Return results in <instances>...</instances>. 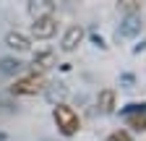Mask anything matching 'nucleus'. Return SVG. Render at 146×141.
Segmentation results:
<instances>
[{"mask_svg": "<svg viewBox=\"0 0 146 141\" xmlns=\"http://www.w3.org/2000/svg\"><path fill=\"white\" fill-rule=\"evenodd\" d=\"M52 118H55V126H58V131L63 136H73V133L81 128V120H78L76 110L68 107V104H58L55 112H52Z\"/></svg>", "mask_w": 146, "mask_h": 141, "instance_id": "f257e3e1", "label": "nucleus"}, {"mask_svg": "<svg viewBox=\"0 0 146 141\" xmlns=\"http://www.w3.org/2000/svg\"><path fill=\"white\" fill-rule=\"evenodd\" d=\"M11 92H13V94H24V97L39 94V92H44V76L34 73V76H26V78H18V81L11 86Z\"/></svg>", "mask_w": 146, "mask_h": 141, "instance_id": "f03ea898", "label": "nucleus"}, {"mask_svg": "<svg viewBox=\"0 0 146 141\" xmlns=\"http://www.w3.org/2000/svg\"><path fill=\"white\" fill-rule=\"evenodd\" d=\"M55 31H58V21H55L52 16H47V19H34V24H31V34L36 39H50Z\"/></svg>", "mask_w": 146, "mask_h": 141, "instance_id": "7ed1b4c3", "label": "nucleus"}, {"mask_svg": "<svg viewBox=\"0 0 146 141\" xmlns=\"http://www.w3.org/2000/svg\"><path fill=\"white\" fill-rule=\"evenodd\" d=\"M81 42H84V29H81V26H70V29L63 34L60 50H63V52H73V50H76Z\"/></svg>", "mask_w": 146, "mask_h": 141, "instance_id": "20e7f679", "label": "nucleus"}, {"mask_svg": "<svg viewBox=\"0 0 146 141\" xmlns=\"http://www.w3.org/2000/svg\"><path fill=\"white\" fill-rule=\"evenodd\" d=\"M55 11V0H29V16L31 19H47Z\"/></svg>", "mask_w": 146, "mask_h": 141, "instance_id": "39448f33", "label": "nucleus"}, {"mask_svg": "<svg viewBox=\"0 0 146 141\" xmlns=\"http://www.w3.org/2000/svg\"><path fill=\"white\" fill-rule=\"evenodd\" d=\"M5 45L11 50H16V52H29L31 50V39L26 34H21V31H8L5 34Z\"/></svg>", "mask_w": 146, "mask_h": 141, "instance_id": "423d86ee", "label": "nucleus"}, {"mask_svg": "<svg viewBox=\"0 0 146 141\" xmlns=\"http://www.w3.org/2000/svg\"><path fill=\"white\" fill-rule=\"evenodd\" d=\"M138 31H141V16H125V21L120 26V34L123 37H133Z\"/></svg>", "mask_w": 146, "mask_h": 141, "instance_id": "0eeeda50", "label": "nucleus"}, {"mask_svg": "<svg viewBox=\"0 0 146 141\" xmlns=\"http://www.w3.org/2000/svg\"><path fill=\"white\" fill-rule=\"evenodd\" d=\"M97 104H99L102 112H112V107H115V89H102L99 97H97Z\"/></svg>", "mask_w": 146, "mask_h": 141, "instance_id": "6e6552de", "label": "nucleus"}, {"mask_svg": "<svg viewBox=\"0 0 146 141\" xmlns=\"http://www.w3.org/2000/svg\"><path fill=\"white\" fill-rule=\"evenodd\" d=\"M128 126L133 131H146V104H143V110L138 107L136 112H128Z\"/></svg>", "mask_w": 146, "mask_h": 141, "instance_id": "1a4fd4ad", "label": "nucleus"}, {"mask_svg": "<svg viewBox=\"0 0 146 141\" xmlns=\"http://www.w3.org/2000/svg\"><path fill=\"white\" fill-rule=\"evenodd\" d=\"M143 8V0H117V11L125 16H138Z\"/></svg>", "mask_w": 146, "mask_h": 141, "instance_id": "9d476101", "label": "nucleus"}, {"mask_svg": "<svg viewBox=\"0 0 146 141\" xmlns=\"http://www.w3.org/2000/svg\"><path fill=\"white\" fill-rule=\"evenodd\" d=\"M52 60H55L52 52H42V55H36V58H34V63H31V65H34V70H36V68L44 70V68H50V65H52Z\"/></svg>", "mask_w": 146, "mask_h": 141, "instance_id": "9b49d317", "label": "nucleus"}, {"mask_svg": "<svg viewBox=\"0 0 146 141\" xmlns=\"http://www.w3.org/2000/svg\"><path fill=\"white\" fill-rule=\"evenodd\" d=\"M0 70H3V73H18V70H21V63L18 60H0Z\"/></svg>", "mask_w": 146, "mask_h": 141, "instance_id": "f8f14e48", "label": "nucleus"}, {"mask_svg": "<svg viewBox=\"0 0 146 141\" xmlns=\"http://www.w3.org/2000/svg\"><path fill=\"white\" fill-rule=\"evenodd\" d=\"M44 92H47V99L55 102V99H63V97H65V86L58 84V89H55V86H50V89H47V86H44Z\"/></svg>", "mask_w": 146, "mask_h": 141, "instance_id": "ddd939ff", "label": "nucleus"}, {"mask_svg": "<svg viewBox=\"0 0 146 141\" xmlns=\"http://www.w3.org/2000/svg\"><path fill=\"white\" fill-rule=\"evenodd\" d=\"M104 141H133L131 133H125V131H115V133H110Z\"/></svg>", "mask_w": 146, "mask_h": 141, "instance_id": "4468645a", "label": "nucleus"}]
</instances>
